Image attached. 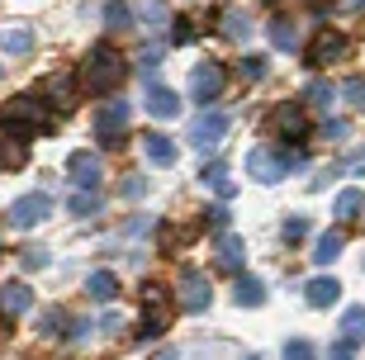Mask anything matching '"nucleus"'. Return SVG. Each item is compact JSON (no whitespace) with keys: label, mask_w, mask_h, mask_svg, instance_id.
Masks as SVG:
<instances>
[{"label":"nucleus","mask_w":365,"mask_h":360,"mask_svg":"<svg viewBox=\"0 0 365 360\" xmlns=\"http://www.w3.org/2000/svg\"><path fill=\"white\" fill-rule=\"evenodd\" d=\"M123 76H128V62L109 43H100V48H91V57H86V67H81V91L86 95H109Z\"/></svg>","instance_id":"nucleus-1"},{"label":"nucleus","mask_w":365,"mask_h":360,"mask_svg":"<svg viewBox=\"0 0 365 360\" xmlns=\"http://www.w3.org/2000/svg\"><path fill=\"white\" fill-rule=\"evenodd\" d=\"M0 128H10V133H43V128H53V114H48L43 100L24 95V100L0 109Z\"/></svg>","instance_id":"nucleus-2"},{"label":"nucleus","mask_w":365,"mask_h":360,"mask_svg":"<svg viewBox=\"0 0 365 360\" xmlns=\"http://www.w3.org/2000/svg\"><path fill=\"white\" fill-rule=\"evenodd\" d=\"M299 152H280V147H257L252 157H247V175L252 180H261V185H275V180H284V171L289 166H299Z\"/></svg>","instance_id":"nucleus-3"},{"label":"nucleus","mask_w":365,"mask_h":360,"mask_svg":"<svg viewBox=\"0 0 365 360\" xmlns=\"http://www.w3.org/2000/svg\"><path fill=\"white\" fill-rule=\"evenodd\" d=\"M128 123H133V109L123 105V100H109V105L95 109V138L105 147H114L123 133H128Z\"/></svg>","instance_id":"nucleus-4"},{"label":"nucleus","mask_w":365,"mask_h":360,"mask_svg":"<svg viewBox=\"0 0 365 360\" xmlns=\"http://www.w3.org/2000/svg\"><path fill=\"white\" fill-rule=\"evenodd\" d=\"M228 128H232V114L209 109V114H200V119L190 123V143L200 147V152H218V143L228 138Z\"/></svg>","instance_id":"nucleus-5"},{"label":"nucleus","mask_w":365,"mask_h":360,"mask_svg":"<svg viewBox=\"0 0 365 360\" xmlns=\"http://www.w3.org/2000/svg\"><path fill=\"white\" fill-rule=\"evenodd\" d=\"M43 218H53V200H48L43 190H34V195H19V200L10 204V227H19V232L38 227Z\"/></svg>","instance_id":"nucleus-6"},{"label":"nucleus","mask_w":365,"mask_h":360,"mask_svg":"<svg viewBox=\"0 0 365 360\" xmlns=\"http://www.w3.org/2000/svg\"><path fill=\"white\" fill-rule=\"evenodd\" d=\"M346 53H351V38H346L341 29H318V38H313V48H309V62L313 67H332V62H341Z\"/></svg>","instance_id":"nucleus-7"},{"label":"nucleus","mask_w":365,"mask_h":360,"mask_svg":"<svg viewBox=\"0 0 365 360\" xmlns=\"http://www.w3.org/2000/svg\"><path fill=\"white\" fill-rule=\"evenodd\" d=\"M176 294H180V308L185 313H204V308L214 304V289H209V280H204L200 270H180Z\"/></svg>","instance_id":"nucleus-8"},{"label":"nucleus","mask_w":365,"mask_h":360,"mask_svg":"<svg viewBox=\"0 0 365 360\" xmlns=\"http://www.w3.org/2000/svg\"><path fill=\"white\" fill-rule=\"evenodd\" d=\"M166 332V294H162V284H148L143 289V341H152V336H162Z\"/></svg>","instance_id":"nucleus-9"},{"label":"nucleus","mask_w":365,"mask_h":360,"mask_svg":"<svg viewBox=\"0 0 365 360\" xmlns=\"http://www.w3.org/2000/svg\"><path fill=\"white\" fill-rule=\"evenodd\" d=\"M218 91H223V67H218V62H200V67L190 71V95H195L200 105L218 100Z\"/></svg>","instance_id":"nucleus-10"},{"label":"nucleus","mask_w":365,"mask_h":360,"mask_svg":"<svg viewBox=\"0 0 365 360\" xmlns=\"http://www.w3.org/2000/svg\"><path fill=\"white\" fill-rule=\"evenodd\" d=\"M67 171H71V180H76L81 190H95L100 180H105V166H100V157H95V152H71Z\"/></svg>","instance_id":"nucleus-11"},{"label":"nucleus","mask_w":365,"mask_h":360,"mask_svg":"<svg viewBox=\"0 0 365 360\" xmlns=\"http://www.w3.org/2000/svg\"><path fill=\"white\" fill-rule=\"evenodd\" d=\"M148 114H152V119H176V114H180L176 91H166V86L148 81Z\"/></svg>","instance_id":"nucleus-12"},{"label":"nucleus","mask_w":365,"mask_h":360,"mask_svg":"<svg viewBox=\"0 0 365 360\" xmlns=\"http://www.w3.org/2000/svg\"><path fill=\"white\" fill-rule=\"evenodd\" d=\"M29 308H34V289H29V284H5V289H0V313H10V318H24Z\"/></svg>","instance_id":"nucleus-13"},{"label":"nucleus","mask_w":365,"mask_h":360,"mask_svg":"<svg viewBox=\"0 0 365 360\" xmlns=\"http://www.w3.org/2000/svg\"><path fill=\"white\" fill-rule=\"evenodd\" d=\"M24 161H29L24 133H10V128H0V166H5V171H14V166H24Z\"/></svg>","instance_id":"nucleus-14"},{"label":"nucleus","mask_w":365,"mask_h":360,"mask_svg":"<svg viewBox=\"0 0 365 360\" xmlns=\"http://www.w3.org/2000/svg\"><path fill=\"white\" fill-rule=\"evenodd\" d=\"M48 95H53L57 109H71V105H76V76H71L67 67L53 71V76H48Z\"/></svg>","instance_id":"nucleus-15"},{"label":"nucleus","mask_w":365,"mask_h":360,"mask_svg":"<svg viewBox=\"0 0 365 360\" xmlns=\"http://www.w3.org/2000/svg\"><path fill=\"white\" fill-rule=\"evenodd\" d=\"M247 261V247L237 232H218V266H228V270H242Z\"/></svg>","instance_id":"nucleus-16"},{"label":"nucleus","mask_w":365,"mask_h":360,"mask_svg":"<svg viewBox=\"0 0 365 360\" xmlns=\"http://www.w3.org/2000/svg\"><path fill=\"white\" fill-rule=\"evenodd\" d=\"M143 152H148V161H157V166H176V143L171 138H162V133H148L143 138Z\"/></svg>","instance_id":"nucleus-17"},{"label":"nucleus","mask_w":365,"mask_h":360,"mask_svg":"<svg viewBox=\"0 0 365 360\" xmlns=\"http://www.w3.org/2000/svg\"><path fill=\"white\" fill-rule=\"evenodd\" d=\"M337 294H341V284L327 280V275H323V280H309V284H304V299H309L313 308H332V304H337Z\"/></svg>","instance_id":"nucleus-18"},{"label":"nucleus","mask_w":365,"mask_h":360,"mask_svg":"<svg viewBox=\"0 0 365 360\" xmlns=\"http://www.w3.org/2000/svg\"><path fill=\"white\" fill-rule=\"evenodd\" d=\"M0 48L10 57H24V53H34V29L29 24H14V29H5L0 34Z\"/></svg>","instance_id":"nucleus-19"},{"label":"nucleus","mask_w":365,"mask_h":360,"mask_svg":"<svg viewBox=\"0 0 365 360\" xmlns=\"http://www.w3.org/2000/svg\"><path fill=\"white\" fill-rule=\"evenodd\" d=\"M232 299H237V308H261V304H266V284L252 280V275H237V289H232Z\"/></svg>","instance_id":"nucleus-20"},{"label":"nucleus","mask_w":365,"mask_h":360,"mask_svg":"<svg viewBox=\"0 0 365 360\" xmlns=\"http://www.w3.org/2000/svg\"><path fill=\"white\" fill-rule=\"evenodd\" d=\"M86 289H91V299H100V304H114V299H119V280H114L109 270H95L91 280H86Z\"/></svg>","instance_id":"nucleus-21"},{"label":"nucleus","mask_w":365,"mask_h":360,"mask_svg":"<svg viewBox=\"0 0 365 360\" xmlns=\"http://www.w3.org/2000/svg\"><path fill=\"white\" fill-rule=\"evenodd\" d=\"M332 214H337L341 223L361 218V214H365V195H361V190H341V195H337V204H332Z\"/></svg>","instance_id":"nucleus-22"},{"label":"nucleus","mask_w":365,"mask_h":360,"mask_svg":"<svg viewBox=\"0 0 365 360\" xmlns=\"http://www.w3.org/2000/svg\"><path fill=\"white\" fill-rule=\"evenodd\" d=\"M223 38H232V43L252 38V19H247V10H228L223 14Z\"/></svg>","instance_id":"nucleus-23"},{"label":"nucleus","mask_w":365,"mask_h":360,"mask_svg":"<svg viewBox=\"0 0 365 360\" xmlns=\"http://www.w3.org/2000/svg\"><path fill=\"white\" fill-rule=\"evenodd\" d=\"M337 256H341V232H323L318 247H313V261H318V266H332Z\"/></svg>","instance_id":"nucleus-24"},{"label":"nucleus","mask_w":365,"mask_h":360,"mask_svg":"<svg viewBox=\"0 0 365 360\" xmlns=\"http://www.w3.org/2000/svg\"><path fill=\"white\" fill-rule=\"evenodd\" d=\"M341 336L356 341V346L365 341V308H346V313H341Z\"/></svg>","instance_id":"nucleus-25"},{"label":"nucleus","mask_w":365,"mask_h":360,"mask_svg":"<svg viewBox=\"0 0 365 360\" xmlns=\"http://www.w3.org/2000/svg\"><path fill=\"white\" fill-rule=\"evenodd\" d=\"M271 43L280 48V53H294V48H299V29L289 24V19H275V24H271Z\"/></svg>","instance_id":"nucleus-26"},{"label":"nucleus","mask_w":365,"mask_h":360,"mask_svg":"<svg viewBox=\"0 0 365 360\" xmlns=\"http://www.w3.org/2000/svg\"><path fill=\"white\" fill-rule=\"evenodd\" d=\"M275 128H280L284 138H299V133H304V114H299V105H280V114H275Z\"/></svg>","instance_id":"nucleus-27"},{"label":"nucleus","mask_w":365,"mask_h":360,"mask_svg":"<svg viewBox=\"0 0 365 360\" xmlns=\"http://www.w3.org/2000/svg\"><path fill=\"white\" fill-rule=\"evenodd\" d=\"M204 185L214 190L218 200H228V195H232V175H228V166H209V171H204Z\"/></svg>","instance_id":"nucleus-28"},{"label":"nucleus","mask_w":365,"mask_h":360,"mask_svg":"<svg viewBox=\"0 0 365 360\" xmlns=\"http://www.w3.org/2000/svg\"><path fill=\"white\" fill-rule=\"evenodd\" d=\"M105 24H109V29H128V24H133L128 0H109V5H105Z\"/></svg>","instance_id":"nucleus-29"},{"label":"nucleus","mask_w":365,"mask_h":360,"mask_svg":"<svg viewBox=\"0 0 365 360\" xmlns=\"http://www.w3.org/2000/svg\"><path fill=\"white\" fill-rule=\"evenodd\" d=\"M138 14H143L148 24H166V19H171V5H166V0H138Z\"/></svg>","instance_id":"nucleus-30"},{"label":"nucleus","mask_w":365,"mask_h":360,"mask_svg":"<svg viewBox=\"0 0 365 360\" xmlns=\"http://www.w3.org/2000/svg\"><path fill=\"white\" fill-rule=\"evenodd\" d=\"M304 100H309L313 109H332V100H337V91H332L327 81H313V86H309V95H304Z\"/></svg>","instance_id":"nucleus-31"},{"label":"nucleus","mask_w":365,"mask_h":360,"mask_svg":"<svg viewBox=\"0 0 365 360\" xmlns=\"http://www.w3.org/2000/svg\"><path fill=\"white\" fill-rule=\"evenodd\" d=\"M71 214L76 218H95L100 214V195H95V190H81V195L71 200Z\"/></svg>","instance_id":"nucleus-32"},{"label":"nucleus","mask_w":365,"mask_h":360,"mask_svg":"<svg viewBox=\"0 0 365 360\" xmlns=\"http://www.w3.org/2000/svg\"><path fill=\"white\" fill-rule=\"evenodd\" d=\"M119 195H123V200H143V195H148V180H143V175H123Z\"/></svg>","instance_id":"nucleus-33"},{"label":"nucleus","mask_w":365,"mask_h":360,"mask_svg":"<svg viewBox=\"0 0 365 360\" xmlns=\"http://www.w3.org/2000/svg\"><path fill=\"white\" fill-rule=\"evenodd\" d=\"M341 95H346L356 109H365V76H351L346 86H341Z\"/></svg>","instance_id":"nucleus-34"},{"label":"nucleus","mask_w":365,"mask_h":360,"mask_svg":"<svg viewBox=\"0 0 365 360\" xmlns=\"http://www.w3.org/2000/svg\"><path fill=\"white\" fill-rule=\"evenodd\" d=\"M62 327H67V313H57V308H53V313H43V332H48V336H62Z\"/></svg>","instance_id":"nucleus-35"},{"label":"nucleus","mask_w":365,"mask_h":360,"mask_svg":"<svg viewBox=\"0 0 365 360\" xmlns=\"http://www.w3.org/2000/svg\"><path fill=\"white\" fill-rule=\"evenodd\" d=\"M237 71H242V81H261V76H266V62H261V57H247Z\"/></svg>","instance_id":"nucleus-36"},{"label":"nucleus","mask_w":365,"mask_h":360,"mask_svg":"<svg viewBox=\"0 0 365 360\" xmlns=\"http://www.w3.org/2000/svg\"><path fill=\"white\" fill-rule=\"evenodd\" d=\"M19 261H24V270H43V266H48V252H38V247H29V252L19 256Z\"/></svg>","instance_id":"nucleus-37"},{"label":"nucleus","mask_w":365,"mask_h":360,"mask_svg":"<svg viewBox=\"0 0 365 360\" xmlns=\"http://www.w3.org/2000/svg\"><path fill=\"white\" fill-rule=\"evenodd\" d=\"M327 360H356V341H346V336H341L337 346L327 351Z\"/></svg>","instance_id":"nucleus-38"},{"label":"nucleus","mask_w":365,"mask_h":360,"mask_svg":"<svg viewBox=\"0 0 365 360\" xmlns=\"http://www.w3.org/2000/svg\"><path fill=\"white\" fill-rule=\"evenodd\" d=\"M284 360H313V346L309 341H289V346H284Z\"/></svg>","instance_id":"nucleus-39"},{"label":"nucleus","mask_w":365,"mask_h":360,"mask_svg":"<svg viewBox=\"0 0 365 360\" xmlns=\"http://www.w3.org/2000/svg\"><path fill=\"white\" fill-rule=\"evenodd\" d=\"M304 232H309V223H304V218H284V242H299Z\"/></svg>","instance_id":"nucleus-40"},{"label":"nucleus","mask_w":365,"mask_h":360,"mask_svg":"<svg viewBox=\"0 0 365 360\" xmlns=\"http://www.w3.org/2000/svg\"><path fill=\"white\" fill-rule=\"evenodd\" d=\"M209 227H214V232H228V209H209Z\"/></svg>","instance_id":"nucleus-41"},{"label":"nucleus","mask_w":365,"mask_h":360,"mask_svg":"<svg viewBox=\"0 0 365 360\" xmlns=\"http://www.w3.org/2000/svg\"><path fill=\"white\" fill-rule=\"evenodd\" d=\"M323 138H346V123H341V119H327L323 123Z\"/></svg>","instance_id":"nucleus-42"},{"label":"nucleus","mask_w":365,"mask_h":360,"mask_svg":"<svg viewBox=\"0 0 365 360\" xmlns=\"http://www.w3.org/2000/svg\"><path fill=\"white\" fill-rule=\"evenodd\" d=\"M351 171H365V147H361V152L351 157Z\"/></svg>","instance_id":"nucleus-43"},{"label":"nucleus","mask_w":365,"mask_h":360,"mask_svg":"<svg viewBox=\"0 0 365 360\" xmlns=\"http://www.w3.org/2000/svg\"><path fill=\"white\" fill-rule=\"evenodd\" d=\"M341 10H365V0H337Z\"/></svg>","instance_id":"nucleus-44"},{"label":"nucleus","mask_w":365,"mask_h":360,"mask_svg":"<svg viewBox=\"0 0 365 360\" xmlns=\"http://www.w3.org/2000/svg\"><path fill=\"white\" fill-rule=\"evenodd\" d=\"M247 360H257V356H247Z\"/></svg>","instance_id":"nucleus-45"}]
</instances>
